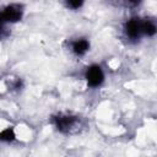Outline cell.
<instances>
[{
	"label": "cell",
	"instance_id": "cell-1",
	"mask_svg": "<svg viewBox=\"0 0 157 157\" xmlns=\"http://www.w3.org/2000/svg\"><path fill=\"white\" fill-rule=\"evenodd\" d=\"M53 124L61 134H72L80 126V118L71 114H58L53 117Z\"/></svg>",
	"mask_w": 157,
	"mask_h": 157
},
{
	"label": "cell",
	"instance_id": "cell-2",
	"mask_svg": "<svg viewBox=\"0 0 157 157\" xmlns=\"http://www.w3.org/2000/svg\"><path fill=\"white\" fill-rule=\"evenodd\" d=\"M85 80L90 88H98L104 82V71L101 65L92 64L86 69Z\"/></svg>",
	"mask_w": 157,
	"mask_h": 157
},
{
	"label": "cell",
	"instance_id": "cell-3",
	"mask_svg": "<svg viewBox=\"0 0 157 157\" xmlns=\"http://www.w3.org/2000/svg\"><path fill=\"white\" fill-rule=\"evenodd\" d=\"M23 16V6L20 4H10L0 11V20L6 23H16Z\"/></svg>",
	"mask_w": 157,
	"mask_h": 157
},
{
	"label": "cell",
	"instance_id": "cell-4",
	"mask_svg": "<svg viewBox=\"0 0 157 157\" xmlns=\"http://www.w3.org/2000/svg\"><path fill=\"white\" fill-rule=\"evenodd\" d=\"M124 32L130 40H139L142 36V21L139 17L129 18L124 25Z\"/></svg>",
	"mask_w": 157,
	"mask_h": 157
},
{
	"label": "cell",
	"instance_id": "cell-5",
	"mask_svg": "<svg viewBox=\"0 0 157 157\" xmlns=\"http://www.w3.org/2000/svg\"><path fill=\"white\" fill-rule=\"evenodd\" d=\"M90 40L87 38H77L71 42V52L76 56H83L90 50Z\"/></svg>",
	"mask_w": 157,
	"mask_h": 157
},
{
	"label": "cell",
	"instance_id": "cell-6",
	"mask_svg": "<svg viewBox=\"0 0 157 157\" xmlns=\"http://www.w3.org/2000/svg\"><path fill=\"white\" fill-rule=\"evenodd\" d=\"M156 25L151 20H145L142 21V34L147 37H153L156 34Z\"/></svg>",
	"mask_w": 157,
	"mask_h": 157
},
{
	"label": "cell",
	"instance_id": "cell-7",
	"mask_svg": "<svg viewBox=\"0 0 157 157\" xmlns=\"http://www.w3.org/2000/svg\"><path fill=\"white\" fill-rule=\"evenodd\" d=\"M16 139V134L15 130L12 128H5L4 130L0 131V141L2 142H12Z\"/></svg>",
	"mask_w": 157,
	"mask_h": 157
},
{
	"label": "cell",
	"instance_id": "cell-8",
	"mask_svg": "<svg viewBox=\"0 0 157 157\" xmlns=\"http://www.w3.org/2000/svg\"><path fill=\"white\" fill-rule=\"evenodd\" d=\"M83 5V1L81 0H70V1H66V6L71 10H78L81 6Z\"/></svg>",
	"mask_w": 157,
	"mask_h": 157
},
{
	"label": "cell",
	"instance_id": "cell-9",
	"mask_svg": "<svg viewBox=\"0 0 157 157\" xmlns=\"http://www.w3.org/2000/svg\"><path fill=\"white\" fill-rule=\"evenodd\" d=\"M4 29H5V23L0 20V37L2 36V33H4Z\"/></svg>",
	"mask_w": 157,
	"mask_h": 157
}]
</instances>
